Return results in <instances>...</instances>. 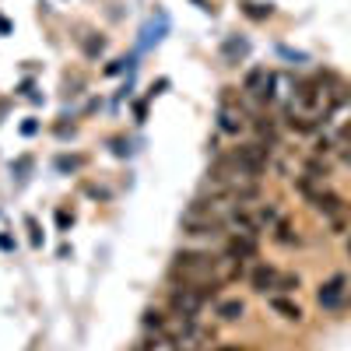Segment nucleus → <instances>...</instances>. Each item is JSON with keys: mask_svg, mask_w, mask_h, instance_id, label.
<instances>
[{"mask_svg": "<svg viewBox=\"0 0 351 351\" xmlns=\"http://www.w3.org/2000/svg\"><path fill=\"white\" fill-rule=\"evenodd\" d=\"M183 232H186V236H193V239H221L225 221L208 218V215H200V211L186 208V215H183Z\"/></svg>", "mask_w": 351, "mask_h": 351, "instance_id": "obj_1", "label": "nucleus"}, {"mask_svg": "<svg viewBox=\"0 0 351 351\" xmlns=\"http://www.w3.org/2000/svg\"><path fill=\"white\" fill-rule=\"evenodd\" d=\"M169 302H172V309L176 313H183V316H197L200 309H204V302H208V295H200L197 288H190V285H176L172 288V295H169Z\"/></svg>", "mask_w": 351, "mask_h": 351, "instance_id": "obj_2", "label": "nucleus"}, {"mask_svg": "<svg viewBox=\"0 0 351 351\" xmlns=\"http://www.w3.org/2000/svg\"><path fill=\"white\" fill-rule=\"evenodd\" d=\"M271 84H274V77L263 71V67H256V71L246 74V92H253L260 99H271Z\"/></svg>", "mask_w": 351, "mask_h": 351, "instance_id": "obj_3", "label": "nucleus"}, {"mask_svg": "<svg viewBox=\"0 0 351 351\" xmlns=\"http://www.w3.org/2000/svg\"><path fill=\"white\" fill-rule=\"evenodd\" d=\"M232 260H246V256H253L256 253V239L253 236H246V232H236V236L228 239V250H225Z\"/></svg>", "mask_w": 351, "mask_h": 351, "instance_id": "obj_4", "label": "nucleus"}, {"mask_svg": "<svg viewBox=\"0 0 351 351\" xmlns=\"http://www.w3.org/2000/svg\"><path fill=\"white\" fill-rule=\"evenodd\" d=\"M344 285H348V278H344V274H334L324 288H319V306H327V309L337 306L341 295H344Z\"/></svg>", "mask_w": 351, "mask_h": 351, "instance_id": "obj_5", "label": "nucleus"}, {"mask_svg": "<svg viewBox=\"0 0 351 351\" xmlns=\"http://www.w3.org/2000/svg\"><path fill=\"white\" fill-rule=\"evenodd\" d=\"M278 281H281V274L274 267H256L253 271V288L256 291H271V288H278Z\"/></svg>", "mask_w": 351, "mask_h": 351, "instance_id": "obj_6", "label": "nucleus"}, {"mask_svg": "<svg viewBox=\"0 0 351 351\" xmlns=\"http://www.w3.org/2000/svg\"><path fill=\"white\" fill-rule=\"evenodd\" d=\"M137 351H180V344L169 341L165 334H155V337H144V341L137 344Z\"/></svg>", "mask_w": 351, "mask_h": 351, "instance_id": "obj_7", "label": "nucleus"}, {"mask_svg": "<svg viewBox=\"0 0 351 351\" xmlns=\"http://www.w3.org/2000/svg\"><path fill=\"white\" fill-rule=\"evenodd\" d=\"M221 130H225V134H239V130H243V112L221 106Z\"/></svg>", "mask_w": 351, "mask_h": 351, "instance_id": "obj_8", "label": "nucleus"}, {"mask_svg": "<svg viewBox=\"0 0 351 351\" xmlns=\"http://www.w3.org/2000/svg\"><path fill=\"white\" fill-rule=\"evenodd\" d=\"M243 313H246V306H243L239 299H228V302L218 306V316H221V319H239Z\"/></svg>", "mask_w": 351, "mask_h": 351, "instance_id": "obj_9", "label": "nucleus"}, {"mask_svg": "<svg viewBox=\"0 0 351 351\" xmlns=\"http://www.w3.org/2000/svg\"><path fill=\"white\" fill-rule=\"evenodd\" d=\"M271 306H274L278 313H285V319H302V309H299L295 302H288V299H271Z\"/></svg>", "mask_w": 351, "mask_h": 351, "instance_id": "obj_10", "label": "nucleus"}, {"mask_svg": "<svg viewBox=\"0 0 351 351\" xmlns=\"http://www.w3.org/2000/svg\"><path fill=\"white\" fill-rule=\"evenodd\" d=\"M243 11H246L250 18H271V4L263 8V4H253V0H243Z\"/></svg>", "mask_w": 351, "mask_h": 351, "instance_id": "obj_11", "label": "nucleus"}, {"mask_svg": "<svg viewBox=\"0 0 351 351\" xmlns=\"http://www.w3.org/2000/svg\"><path fill=\"white\" fill-rule=\"evenodd\" d=\"M215 351H243V348H228V344H225V348H215Z\"/></svg>", "mask_w": 351, "mask_h": 351, "instance_id": "obj_12", "label": "nucleus"}, {"mask_svg": "<svg viewBox=\"0 0 351 351\" xmlns=\"http://www.w3.org/2000/svg\"><path fill=\"white\" fill-rule=\"evenodd\" d=\"M348 250H351V246H348Z\"/></svg>", "mask_w": 351, "mask_h": 351, "instance_id": "obj_13", "label": "nucleus"}]
</instances>
